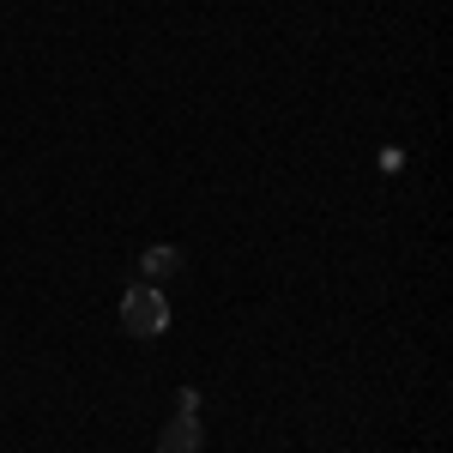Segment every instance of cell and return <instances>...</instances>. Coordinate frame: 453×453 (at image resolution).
Masks as SVG:
<instances>
[{
	"mask_svg": "<svg viewBox=\"0 0 453 453\" xmlns=\"http://www.w3.org/2000/svg\"><path fill=\"white\" fill-rule=\"evenodd\" d=\"M121 326H127L134 339H157V333H170V296H164L157 284H134V290L121 296Z\"/></svg>",
	"mask_w": 453,
	"mask_h": 453,
	"instance_id": "cell-1",
	"label": "cell"
},
{
	"mask_svg": "<svg viewBox=\"0 0 453 453\" xmlns=\"http://www.w3.org/2000/svg\"><path fill=\"white\" fill-rule=\"evenodd\" d=\"M157 453H200V411H175L157 435Z\"/></svg>",
	"mask_w": 453,
	"mask_h": 453,
	"instance_id": "cell-2",
	"label": "cell"
},
{
	"mask_svg": "<svg viewBox=\"0 0 453 453\" xmlns=\"http://www.w3.org/2000/svg\"><path fill=\"white\" fill-rule=\"evenodd\" d=\"M175 273H181V248H175V242H157V248H145V254H140V279L145 284L164 290V279H175Z\"/></svg>",
	"mask_w": 453,
	"mask_h": 453,
	"instance_id": "cell-3",
	"label": "cell"
}]
</instances>
